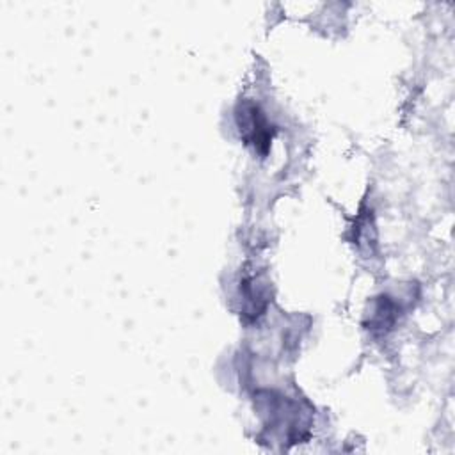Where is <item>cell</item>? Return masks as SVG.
I'll return each instance as SVG.
<instances>
[{
  "instance_id": "obj_1",
  "label": "cell",
  "mask_w": 455,
  "mask_h": 455,
  "mask_svg": "<svg viewBox=\"0 0 455 455\" xmlns=\"http://www.w3.org/2000/svg\"><path fill=\"white\" fill-rule=\"evenodd\" d=\"M236 124L240 128V133L245 144H251L261 155L268 151L270 140L274 137V130L258 105L245 103L236 114Z\"/></svg>"
}]
</instances>
